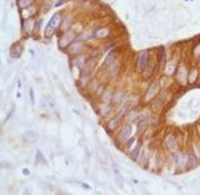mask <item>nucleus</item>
I'll use <instances>...</instances> for the list:
<instances>
[{"label": "nucleus", "instance_id": "obj_3", "mask_svg": "<svg viewBox=\"0 0 200 195\" xmlns=\"http://www.w3.org/2000/svg\"><path fill=\"white\" fill-rule=\"evenodd\" d=\"M145 63H147V55L145 53H143L140 56V59H139V67L140 68H143V67L145 66Z\"/></svg>", "mask_w": 200, "mask_h": 195}, {"label": "nucleus", "instance_id": "obj_1", "mask_svg": "<svg viewBox=\"0 0 200 195\" xmlns=\"http://www.w3.org/2000/svg\"><path fill=\"white\" fill-rule=\"evenodd\" d=\"M140 147H141V142H139L138 143V146L134 149V151H132V154H131V158L134 159V160H136L138 159V156H139V152H140Z\"/></svg>", "mask_w": 200, "mask_h": 195}, {"label": "nucleus", "instance_id": "obj_5", "mask_svg": "<svg viewBox=\"0 0 200 195\" xmlns=\"http://www.w3.org/2000/svg\"><path fill=\"white\" fill-rule=\"evenodd\" d=\"M57 20H59V15H55V16L52 17V20H51L49 26L52 27V28H53V27H56V26H57Z\"/></svg>", "mask_w": 200, "mask_h": 195}, {"label": "nucleus", "instance_id": "obj_2", "mask_svg": "<svg viewBox=\"0 0 200 195\" xmlns=\"http://www.w3.org/2000/svg\"><path fill=\"white\" fill-rule=\"evenodd\" d=\"M39 163H42V164H47V162L44 160V156L40 154L39 151L36 152V164H39Z\"/></svg>", "mask_w": 200, "mask_h": 195}, {"label": "nucleus", "instance_id": "obj_4", "mask_svg": "<svg viewBox=\"0 0 200 195\" xmlns=\"http://www.w3.org/2000/svg\"><path fill=\"white\" fill-rule=\"evenodd\" d=\"M131 134V128H129V126H127V130H123V131L120 132V135H119V140H121V138L123 136H127V135H129Z\"/></svg>", "mask_w": 200, "mask_h": 195}]
</instances>
